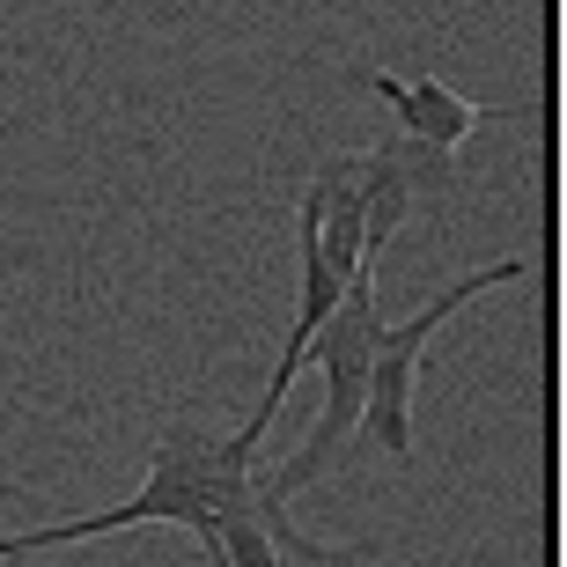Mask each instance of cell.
I'll use <instances>...</instances> for the list:
<instances>
[{"instance_id":"1","label":"cell","mask_w":567,"mask_h":567,"mask_svg":"<svg viewBox=\"0 0 567 567\" xmlns=\"http://www.w3.org/2000/svg\"><path fill=\"white\" fill-rule=\"evenodd\" d=\"M258 457L236 450V435H214L199 413H177L147 457V486L133 502L104 508V516H82V524H44V530H16L0 538V560H22V553H44V546H82V538H104V530H133V524H177L192 530L214 560V516L251 486Z\"/></svg>"},{"instance_id":"3","label":"cell","mask_w":567,"mask_h":567,"mask_svg":"<svg viewBox=\"0 0 567 567\" xmlns=\"http://www.w3.org/2000/svg\"><path fill=\"white\" fill-rule=\"evenodd\" d=\"M377 266H361L354 280H347V295L332 302V317L310 332V347L295 354V369H324V413H317L310 442L295 450L288 464H274V472H251L258 502H288V494H302V486L317 480V472H332V457L354 442V421L361 405H369V354H377Z\"/></svg>"},{"instance_id":"4","label":"cell","mask_w":567,"mask_h":567,"mask_svg":"<svg viewBox=\"0 0 567 567\" xmlns=\"http://www.w3.org/2000/svg\"><path fill=\"white\" fill-rule=\"evenodd\" d=\"M524 274H530L524 258H494V266H480V274L450 280L442 295H427L405 324H377V354H369V405H361V421H354V442H377L391 464H413V383H421L427 339H435L442 324L472 302V295L502 288V280H524Z\"/></svg>"},{"instance_id":"5","label":"cell","mask_w":567,"mask_h":567,"mask_svg":"<svg viewBox=\"0 0 567 567\" xmlns=\"http://www.w3.org/2000/svg\"><path fill=\"white\" fill-rule=\"evenodd\" d=\"M369 96H377V104L399 118V141L435 147V155H457V147L472 141V126H486V118H516V111L472 104V96L427 82V74H413V82H399V74H369Z\"/></svg>"},{"instance_id":"2","label":"cell","mask_w":567,"mask_h":567,"mask_svg":"<svg viewBox=\"0 0 567 567\" xmlns=\"http://www.w3.org/2000/svg\"><path fill=\"white\" fill-rule=\"evenodd\" d=\"M295 251H302V310H295V332L280 347L274 377H266V399L251 405V421L236 427V450H251V457H258V442H266V427L280 421V399H288V383H295V354L332 317L347 280L361 266H377V251H369V147L317 163V177L302 185V207H295Z\"/></svg>"}]
</instances>
